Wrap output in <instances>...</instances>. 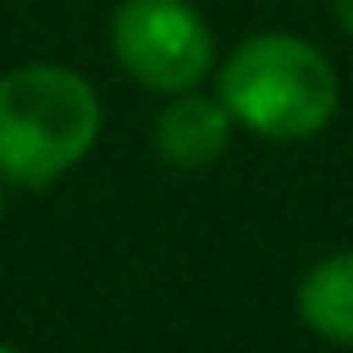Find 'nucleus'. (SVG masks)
<instances>
[{
	"instance_id": "20e7f679",
	"label": "nucleus",
	"mask_w": 353,
	"mask_h": 353,
	"mask_svg": "<svg viewBox=\"0 0 353 353\" xmlns=\"http://www.w3.org/2000/svg\"><path fill=\"white\" fill-rule=\"evenodd\" d=\"M231 127H236V118L222 100L181 91L172 95V104L154 123V150L163 163L195 172V168H208L222 159V150L231 145Z\"/></svg>"
},
{
	"instance_id": "7ed1b4c3",
	"label": "nucleus",
	"mask_w": 353,
	"mask_h": 353,
	"mask_svg": "<svg viewBox=\"0 0 353 353\" xmlns=\"http://www.w3.org/2000/svg\"><path fill=\"white\" fill-rule=\"evenodd\" d=\"M109 32L118 63L150 91L181 95L213 68V32L186 0H123Z\"/></svg>"
},
{
	"instance_id": "f257e3e1",
	"label": "nucleus",
	"mask_w": 353,
	"mask_h": 353,
	"mask_svg": "<svg viewBox=\"0 0 353 353\" xmlns=\"http://www.w3.org/2000/svg\"><path fill=\"white\" fill-rule=\"evenodd\" d=\"M100 100L91 82L59 63H23L0 77V176L50 186L91 154Z\"/></svg>"
},
{
	"instance_id": "0eeeda50",
	"label": "nucleus",
	"mask_w": 353,
	"mask_h": 353,
	"mask_svg": "<svg viewBox=\"0 0 353 353\" xmlns=\"http://www.w3.org/2000/svg\"><path fill=\"white\" fill-rule=\"evenodd\" d=\"M0 353H19V349H10V344H0Z\"/></svg>"
},
{
	"instance_id": "f03ea898",
	"label": "nucleus",
	"mask_w": 353,
	"mask_h": 353,
	"mask_svg": "<svg viewBox=\"0 0 353 353\" xmlns=\"http://www.w3.org/2000/svg\"><path fill=\"white\" fill-rule=\"evenodd\" d=\"M218 100L254 136L308 141L335 118L340 82L317 46L285 32H263L236 46V54L222 63Z\"/></svg>"
},
{
	"instance_id": "39448f33",
	"label": "nucleus",
	"mask_w": 353,
	"mask_h": 353,
	"mask_svg": "<svg viewBox=\"0 0 353 353\" xmlns=\"http://www.w3.org/2000/svg\"><path fill=\"white\" fill-rule=\"evenodd\" d=\"M299 317L331 344H353V250L331 254L303 276Z\"/></svg>"
},
{
	"instance_id": "6e6552de",
	"label": "nucleus",
	"mask_w": 353,
	"mask_h": 353,
	"mask_svg": "<svg viewBox=\"0 0 353 353\" xmlns=\"http://www.w3.org/2000/svg\"><path fill=\"white\" fill-rule=\"evenodd\" d=\"M0 213H5V195H0Z\"/></svg>"
},
{
	"instance_id": "423d86ee",
	"label": "nucleus",
	"mask_w": 353,
	"mask_h": 353,
	"mask_svg": "<svg viewBox=\"0 0 353 353\" xmlns=\"http://www.w3.org/2000/svg\"><path fill=\"white\" fill-rule=\"evenodd\" d=\"M335 19H340V28L353 37V0H335Z\"/></svg>"
}]
</instances>
